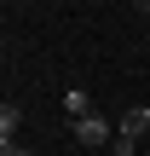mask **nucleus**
I'll list each match as a JSON object with an SVG mask.
<instances>
[{
  "label": "nucleus",
  "instance_id": "obj_1",
  "mask_svg": "<svg viewBox=\"0 0 150 156\" xmlns=\"http://www.w3.org/2000/svg\"><path fill=\"white\" fill-rule=\"evenodd\" d=\"M75 139H81L87 151H104V145H116V127H110L104 116H87V122H75Z\"/></svg>",
  "mask_w": 150,
  "mask_h": 156
},
{
  "label": "nucleus",
  "instance_id": "obj_2",
  "mask_svg": "<svg viewBox=\"0 0 150 156\" xmlns=\"http://www.w3.org/2000/svg\"><path fill=\"white\" fill-rule=\"evenodd\" d=\"M145 127H150V110H145V104L121 110V122H116V133H121V139H145Z\"/></svg>",
  "mask_w": 150,
  "mask_h": 156
},
{
  "label": "nucleus",
  "instance_id": "obj_3",
  "mask_svg": "<svg viewBox=\"0 0 150 156\" xmlns=\"http://www.w3.org/2000/svg\"><path fill=\"white\" fill-rule=\"evenodd\" d=\"M64 116H69V122H87V116H92V110H87V93H81V87H69V93H64Z\"/></svg>",
  "mask_w": 150,
  "mask_h": 156
},
{
  "label": "nucleus",
  "instance_id": "obj_4",
  "mask_svg": "<svg viewBox=\"0 0 150 156\" xmlns=\"http://www.w3.org/2000/svg\"><path fill=\"white\" fill-rule=\"evenodd\" d=\"M17 127H23V110H17V104H6V110H0V139L12 145V133H17Z\"/></svg>",
  "mask_w": 150,
  "mask_h": 156
},
{
  "label": "nucleus",
  "instance_id": "obj_5",
  "mask_svg": "<svg viewBox=\"0 0 150 156\" xmlns=\"http://www.w3.org/2000/svg\"><path fill=\"white\" fill-rule=\"evenodd\" d=\"M110 156H139V139H121V133H116V145H110Z\"/></svg>",
  "mask_w": 150,
  "mask_h": 156
},
{
  "label": "nucleus",
  "instance_id": "obj_6",
  "mask_svg": "<svg viewBox=\"0 0 150 156\" xmlns=\"http://www.w3.org/2000/svg\"><path fill=\"white\" fill-rule=\"evenodd\" d=\"M0 156H29V151H23V145H6V151H0Z\"/></svg>",
  "mask_w": 150,
  "mask_h": 156
},
{
  "label": "nucleus",
  "instance_id": "obj_7",
  "mask_svg": "<svg viewBox=\"0 0 150 156\" xmlns=\"http://www.w3.org/2000/svg\"><path fill=\"white\" fill-rule=\"evenodd\" d=\"M145 12H150V0H145Z\"/></svg>",
  "mask_w": 150,
  "mask_h": 156
}]
</instances>
